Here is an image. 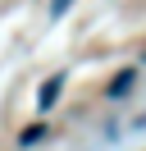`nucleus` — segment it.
Segmentation results:
<instances>
[{
    "instance_id": "f257e3e1",
    "label": "nucleus",
    "mask_w": 146,
    "mask_h": 151,
    "mask_svg": "<svg viewBox=\"0 0 146 151\" xmlns=\"http://www.w3.org/2000/svg\"><path fill=\"white\" fill-rule=\"evenodd\" d=\"M59 92H64V73H50L41 83V96H36V105H41V110H50L55 101H59Z\"/></svg>"
},
{
    "instance_id": "f03ea898",
    "label": "nucleus",
    "mask_w": 146,
    "mask_h": 151,
    "mask_svg": "<svg viewBox=\"0 0 146 151\" xmlns=\"http://www.w3.org/2000/svg\"><path fill=\"white\" fill-rule=\"evenodd\" d=\"M132 83H137V69H119L114 83H110V96H114V101H123V96L132 92Z\"/></svg>"
},
{
    "instance_id": "7ed1b4c3",
    "label": "nucleus",
    "mask_w": 146,
    "mask_h": 151,
    "mask_svg": "<svg viewBox=\"0 0 146 151\" xmlns=\"http://www.w3.org/2000/svg\"><path fill=\"white\" fill-rule=\"evenodd\" d=\"M41 137H46V128H41V124H36V128H27V133H23V137H18V142H23V147H32V142H41Z\"/></svg>"
},
{
    "instance_id": "20e7f679",
    "label": "nucleus",
    "mask_w": 146,
    "mask_h": 151,
    "mask_svg": "<svg viewBox=\"0 0 146 151\" xmlns=\"http://www.w3.org/2000/svg\"><path fill=\"white\" fill-rule=\"evenodd\" d=\"M69 5H73V0H50V19H64V14H69Z\"/></svg>"
}]
</instances>
